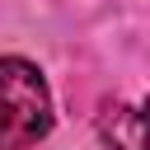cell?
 Wrapping results in <instances>:
<instances>
[{"label": "cell", "instance_id": "1", "mask_svg": "<svg viewBox=\"0 0 150 150\" xmlns=\"http://www.w3.org/2000/svg\"><path fill=\"white\" fill-rule=\"evenodd\" d=\"M0 84H5V127H0V150H28L52 131V94L38 66L23 56L0 61Z\"/></svg>", "mask_w": 150, "mask_h": 150}, {"label": "cell", "instance_id": "2", "mask_svg": "<svg viewBox=\"0 0 150 150\" xmlns=\"http://www.w3.org/2000/svg\"><path fill=\"white\" fill-rule=\"evenodd\" d=\"M98 131L112 150H150V98L141 108H108L98 117Z\"/></svg>", "mask_w": 150, "mask_h": 150}]
</instances>
